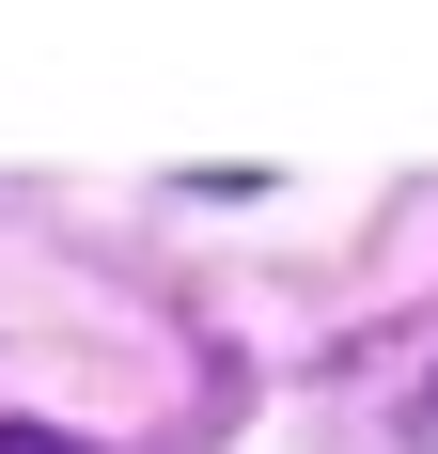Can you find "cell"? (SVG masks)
<instances>
[{
  "label": "cell",
  "instance_id": "1",
  "mask_svg": "<svg viewBox=\"0 0 438 454\" xmlns=\"http://www.w3.org/2000/svg\"><path fill=\"white\" fill-rule=\"evenodd\" d=\"M0 454H79V439H47V423H0Z\"/></svg>",
  "mask_w": 438,
  "mask_h": 454
}]
</instances>
